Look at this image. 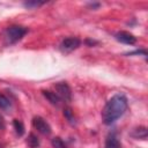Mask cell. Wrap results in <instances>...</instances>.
I'll use <instances>...</instances> for the list:
<instances>
[{
  "label": "cell",
  "instance_id": "cell-1",
  "mask_svg": "<svg viewBox=\"0 0 148 148\" xmlns=\"http://www.w3.org/2000/svg\"><path fill=\"white\" fill-rule=\"evenodd\" d=\"M128 102L124 94L113 95L102 110V119L105 125H111L118 120L127 110Z\"/></svg>",
  "mask_w": 148,
  "mask_h": 148
},
{
  "label": "cell",
  "instance_id": "cell-2",
  "mask_svg": "<svg viewBox=\"0 0 148 148\" xmlns=\"http://www.w3.org/2000/svg\"><path fill=\"white\" fill-rule=\"evenodd\" d=\"M27 32H28V29L25 27L12 25V27H8L5 30L3 38H5V42H6L7 45H12V44H15L18 40H21Z\"/></svg>",
  "mask_w": 148,
  "mask_h": 148
},
{
  "label": "cell",
  "instance_id": "cell-3",
  "mask_svg": "<svg viewBox=\"0 0 148 148\" xmlns=\"http://www.w3.org/2000/svg\"><path fill=\"white\" fill-rule=\"evenodd\" d=\"M54 89H56V94L59 96L60 99H64L66 102H71L72 99V90L69 88V86L66 82H58L54 84Z\"/></svg>",
  "mask_w": 148,
  "mask_h": 148
},
{
  "label": "cell",
  "instance_id": "cell-4",
  "mask_svg": "<svg viewBox=\"0 0 148 148\" xmlns=\"http://www.w3.org/2000/svg\"><path fill=\"white\" fill-rule=\"evenodd\" d=\"M80 45H81L80 38H77V37H67V38L62 39V42L60 44V50L65 53H69L74 50H76Z\"/></svg>",
  "mask_w": 148,
  "mask_h": 148
},
{
  "label": "cell",
  "instance_id": "cell-5",
  "mask_svg": "<svg viewBox=\"0 0 148 148\" xmlns=\"http://www.w3.org/2000/svg\"><path fill=\"white\" fill-rule=\"evenodd\" d=\"M32 125H34V127H35L39 133H42V134H44V135H49V134L51 133V126L49 125V123H47L44 118H42V117H39V116L34 117V119H32Z\"/></svg>",
  "mask_w": 148,
  "mask_h": 148
},
{
  "label": "cell",
  "instance_id": "cell-6",
  "mask_svg": "<svg viewBox=\"0 0 148 148\" xmlns=\"http://www.w3.org/2000/svg\"><path fill=\"white\" fill-rule=\"evenodd\" d=\"M114 37L118 42L127 44V45H133L136 43V37L134 35H132L131 32H127V31H119L114 35Z\"/></svg>",
  "mask_w": 148,
  "mask_h": 148
},
{
  "label": "cell",
  "instance_id": "cell-7",
  "mask_svg": "<svg viewBox=\"0 0 148 148\" xmlns=\"http://www.w3.org/2000/svg\"><path fill=\"white\" fill-rule=\"evenodd\" d=\"M105 148H121V143L116 132H110L105 139Z\"/></svg>",
  "mask_w": 148,
  "mask_h": 148
},
{
  "label": "cell",
  "instance_id": "cell-8",
  "mask_svg": "<svg viewBox=\"0 0 148 148\" xmlns=\"http://www.w3.org/2000/svg\"><path fill=\"white\" fill-rule=\"evenodd\" d=\"M42 92H43V95H44V97L51 103V104H53V105H58L59 103H60V98H59V96L54 92V91H50V90H42Z\"/></svg>",
  "mask_w": 148,
  "mask_h": 148
},
{
  "label": "cell",
  "instance_id": "cell-9",
  "mask_svg": "<svg viewBox=\"0 0 148 148\" xmlns=\"http://www.w3.org/2000/svg\"><path fill=\"white\" fill-rule=\"evenodd\" d=\"M147 128L143 127V126H140V127H136L134 128V131L132 132V136L136 138V139H146L147 138Z\"/></svg>",
  "mask_w": 148,
  "mask_h": 148
},
{
  "label": "cell",
  "instance_id": "cell-10",
  "mask_svg": "<svg viewBox=\"0 0 148 148\" xmlns=\"http://www.w3.org/2000/svg\"><path fill=\"white\" fill-rule=\"evenodd\" d=\"M13 126H14V130H15V132H16V134H17L18 136H22V135L24 134V125H23V123H22L21 120L14 119Z\"/></svg>",
  "mask_w": 148,
  "mask_h": 148
},
{
  "label": "cell",
  "instance_id": "cell-11",
  "mask_svg": "<svg viewBox=\"0 0 148 148\" xmlns=\"http://www.w3.org/2000/svg\"><path fill=\"white\" fill-rule=\"evenodd\" d=\"M12 106V103L9 101V98L7 96H5L3 94L0 92V109L2 110H8Z\"/></svg>",
  "mask_w": 148,
  "mask_h": 148
},
{
  "label": "cell",
  "instance_id": "cell-12",
  "mask_svg": "<svg viewBox=\"0 0 148 148\" xmlns=\"http://www.w3.org/2000/svg\"><path fill=\"white\" fill-rule=\"evenodd\" d=\"M27 142H28V145H29L31 148H37V147L39 146V140H38V138H37L35 134H32V133L29 134Z\"/></svg>",
  "mask_w": 148,
  "mask_h": 148
},
{
  "label": "cell",
  "instance_id": "cell-13",
  "mask_svg": "<svg viewBox=\"0 0 148 148\" xmlns=\"http://www.w3.org/2000/svg\"><path fill=\"white\" fill-rule=\"evenodd\" d=\"M51 143H52V146H53V148H67V146H66V143L60 139V138H53L52 139V141H51Z\"/></svg>",
  "mask_w": 148,
  "mask_h": 148
},
{
  "label": "cell",
  "instance_id": "cell-14",
  "mask_svg": "<svg viewBox=\"0 0 148 148\" xmlns=\"http://www.w3.org/2000/svg\"><path fill=\"white\" fill-rule=\"evenodd\" d=\"M44 3H45V1H36V0H32V1H25L23 3V6L27 7V8H36V7H39V6L44 5Z\"/></svg>",
  "mask_w": 148,
  "mask_h": 148
},
{
  "label": "cell",
  "instance_id": "cell-15",
  "mask_svg": "<svg viewBox=\"0 0 148 148\" xmlns=\"http://www.w3.org/2000/svg\"><path fill=\"white\" fill-rule=\"evenodd\" d=\"M64 116L66 117V119L69 121V123H74V116H73V111L69 109V108H67V109H65L64 110Z\"/></svg>",
  "mask_w": 148,
  "mask_h": 148
},
{
  "label": "cell",
  "instance_id": "cell-16",
  "mask_svg": "<svg viewBox=\"0 0 148 148\" xmlns=\"http://www.w3.org/2000/svg\"><path fill=\"white\" fill-rule=\"evenodd\" d=\"M133 54H142V56H147V52L146 50H136V51H133V52H130L127 53V56H133Z\"/></svg>",
  "mask_w": 148,
  "mask_h": 148
},
{
  "label": "cell",
  "instance_id": "cell-17",
  "mask_svg": "<svg viewBox=\"0 0 148 148\" xmlns=\"http://www.w3.org/2000/svg\"><path fill=\"white\" fill-rule=\"evenodd\" d=\"M3 127V123H2V118L0 117V128H2Z\"/></svg>",
  "mask_w": 148,
  "mask_h": 148
}]
</instances>
